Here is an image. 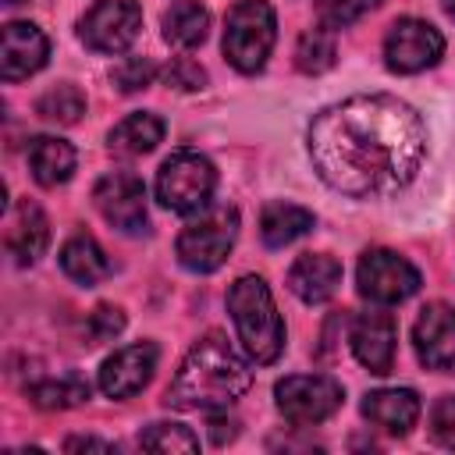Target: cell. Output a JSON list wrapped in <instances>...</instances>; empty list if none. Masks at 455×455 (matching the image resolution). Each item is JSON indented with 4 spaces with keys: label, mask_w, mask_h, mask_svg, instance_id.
<instances>
[{
    "label": "cell",
    "mask_w": 455,
    "mask_h": 455,
    "mask_svg": "<svg viewBox=\"0 0 455 455\" xmlns=\"http://www.w3.org/2000/svg\"><path fill=\"white\" fill-rule=\"evenodd\" d=\"M341 284V263L327 252H306L288 270V288L302 302H327Z\"/></svg>",
    "instance_id": "17"
},
{
    "label": "cell",
    "mask_w": 455,
    "mask_h": 455,
    "mask_svg": "<svg viewBox=\"0 0 455 455\" xmlns=\"http://www.w3.org/2000/svg\"><path fill=\"white\" fill-rule=\"evenodd\" d=\"M217 188L213 164L196 149L171 153L156 171V199L174 213H199Z\"/></svg>",
    "instance_id": "5"
},
{
    "label": "cell",
    "mask_w": 455,
    "mask_h": 455,
    "mask_svg": "<svg viewBox=\"0 0 455 455\" xmlns=\"http://www.w3.org/2000/svg\"><path fill=\"white\" fill-rule=\"evenodd\" d=\"M210 32V11L199 0H178L164 11V39L178 50H192Z\"/></svg>",
    "instance_id": "22"
},
{
    "label": "cell",
    "mask_w": 455,
    "mask_h": 455,
    "mask_svg": "<svg viewBox=\"0 0 455 455\" xmlns=\"http://www.w3.org/2000/svg\"><path fill=\"white\" fill-rule=\"evenodd\" d=\"M444 36L423 18H398L384 36V64L398 75L427 71L441 60Z\"/></svg>",
    "instance_id": "9"
},
{
    "label": "cell",
    "mask_w": 455,
    "mask_h": 455,
    "mask_svg": "<svg viewBox=\"0 0 455 455\" xmlns=\"http://www.w3.org/2000/svg\"><path fill=\"white\" fill-rule=\"evenodd\" d=\"M50 57V43L43 28L32 21H7L0 32V75L4 82H18L36 75Z\"/></svg>",
    "instance_id": "14"
},
{
    "label": "cell",
    "mask_w": 455,
    "mask_h": 455,
    "mask_svg": "<svg viewBox=\"0 0 455 455\" xmlns=\"http://www.w3.org/2000/svg\"><path fill=\"white\" fill-rule=\"evenodd\" d=\"M277 39V14L267 0H238L224 21V57L242 75H252L267 64Z\"/></svg>",
    "instance_id": "4"
},
{
    "label": "cell",
    "mask_w": 455,
    "mask_h": 455,
    "mask_svg": "<svg viewBox=\"0 0 455 455\" xmlns=\"http://www.w3.org/2000/svg\"><path fill=\"white\" fill-rule=\"evenodd\" d=\"M139 444L146 451H171L174 455V451H196L199 437L181 423H153L139 434Z\"/></svg>",
    "instance_id": "27"
},
{
    "label": "cell",
    "mask_w": 455,
    "mask_h": 455,
    "mask_svg": "<svg viewBox=\"0 0 455 455\" xmlns=\"http://www.w3.org/2000/svg\"><path fill=\"white\" fill-rule=\"evenodd\" d=\"M64 451H114V444L100 441V437H68Z\"/></svg>",
    "instance_id": "34"
},
{
    "label": "cell",
    "mask_w": 455,
    "mask_h": 455,
    "mask_svg": "<svg viewBox=\"0 0 455 455\" xmlns=\"http://www.w3.org/2000/svg\"><path fill=\"white\" fill-rule=\"evenodd\" d=\"M235 434H238V419H231V416H210V441L213 444H228V441H235Z\"/></svg>",
    "instance_id": "33"
},
{
    "label": "cell",
    "mask_w": 455,
    "mask_h": 455,
    "mask_svg": "<svg viewBox=\"0 0 455 455\" xmlns=\"http://www.w3.org/2000/svg\"><path fill=\"white\" fill-rule=\"evenodd\" d=\"M249 363L228 345L220 331H210L185 352L164 402L171 409H228L249 391Z\"/></svg>",
    "instance_id": "2"
},
{
    "label": "cell",
    "mask_w": 455,
    "mask_h": 455,
    "mask_svg": "<svg viewBox=\"0 0 455 455\" xmlns=\"http://www.w3.org/2000/svg\"><path fill=\"white\" fill-rule=\"evenodd\" d=\"M274 395H277L281 416L295 427H313V423L331 419L341 409V398H345L341 384L331 380V377H320V373L284 377V380H277Z\"/></svg>",
    "instance_id": "8"
},
{
    "label": "cell",
    "mask_w": 455,
    "mask_h": 455,
    "mask_svg": "<svg viewBox=\"0 0 455 455\" xmlns=\"http://www.w3.org/2000/svg\"><path fill=\"white\" fill-rule=\"evenodd\" d=\"M309 231H313V213L306 206H295V203H270V206H263L259 238L270 249H284V245H291L295 238H302Z\"/></svg>",
    "instance_id": "20"
},
{
    "label": "cell",
    "mask_w": 455,
    "mask_h": 455,
    "mask_svg": "<svg viewBox=\"0 0 455 455\" xmlns=\"http://www.w3.org/2000/svg\"><path fill=\"white\" fill-rule=\"evenodd\" d=\"M92 203H96L100 217L124 235H135L146 228V188L135 174L114 171V174L100 178L92 188Z\"/></svg>",
    "instance_id": "11"
},
{
    "label": "cell",
    "mask_w": 455,
    "mask_h": 455,
    "mask_svg": "<svg viewBox=\"0 0 455 455\" xmlns=\"http://www.w3.org/2000/svg\"><path fill=\"white\" fill-rule=\"evenodd\" d=\"M441 7H444L448 18H455V0H441Z\"/></svg>",
    "instance_id": "35"
},
{
    "label": "cell",
    "mask_w": 455,
    "mask_h": 455,
    "mask_svg": "<svg viewBox=\"0 0 455 455\" xmlns=\"http://www.w3.org/2000/svg\"><path fill=\"white\" fill-rule=\"evenodd\" d=\"M36 114L43 121H53V124H75L85 114V96L71 82H60V85H53V89H46L39 96Z\"/></svg>",
    "instance_id": "26"
},
{
    "label": "cell",
    "mask_w": 455,
    "mask_h": 455,
    "mask_svg": "<svg viewBox=\"0 0 455 455\" xmlns=\"http://www.w3.org/2000/svg\"><path fill=\"white\" fill-rule=\"evenodd\" d=\"M228 309L238 331V341L252 363H274L284 348V323L277 316L274 295L263 277L245 274L228 288Z\"/></svg>",
    "instance_id": "3"
},
{
    "label": "cell",
    "mask_w": 455,
    "mask_h": 455,
    "mask_svg": "<svg viewBox=\"0 0 455 455\" xmlns=\"http://www.w3.org/2000/svg\"><path fill=\"white\" fill-rule=\"evenodd\" d=\"M412 345L427 370L455 373V309L444 302L423 306L412 327Z\"/></svg>",
    "instance_id": "12"
},
{
    "label": "cell",
    "mask_w": 455,
    "mask_h": 455,
    "mask_svg": "<svg viewBox=\"0 0 455 455\" xmlns=\"http://www.w3.org/2000/svg\"><path fill=\"white\" fill-rule=\"evenodd\" d=\"M156 359H160V352L153 341H135V345L117 348L100 366V391L107 398H128V395L142 391L156 370Z\"/></svg>",
    "instance_id": "13"
},
{
    "label": "cell",
    "mask_w": 455,
    "mask_h": 455,
    "mask_svg": "<svg viewBox=\"0 0 455 455\" xmlns=\"http://www.w3.org/2000/svg\"><path fill=\"white\" fill-rule=\"evenodd\" d=\"M4 4H21V0H4Z\"/></svg>",
    "instance_id": "36"
},
{
    "label": "cell",
    "mask_w": 455,
    "mask_h": 455,
    "mask_svg": "<svg viewBox=\"0 0 455 455\" xmlns=\"http://www.w3.org/2000/svg\"><path fill=\"white\" fill-rule=\"evenodd\" d=\"M160 139H164V121L156 114L139 110V114H128L121 124H114L110 149L124 156H142V153H153Z\"/></svg>",
    "instance_id": "23"
},
{
    "label": "cell",
    "mask_w": 455,
    "mask_h": 455,
    "mask_svg": "<svg viewBox=\"0 0 455 455\" xmlns=\"http://www.w3.org/2000/svg\"><path fill=\"white\" fill-rule=\"evenodd\" d=\"M46 242H50V224H46L43 210L28 199H18L7 210V231H4L7 252L25 267V263H36L43 256Z\"/></svg>",
    "instance_id": "16"
},
{
    "label": "cell",
    "mask_w": 455,
    "mask_h": 455,
    "mask_svg": "<svg viewBox=\"0 0 455 455\" xmlns=\"http://www.w3.org/2000/svg\"><path fill=\"white\" fill-rule=\"evenodd\" d=\"M142 28V7L135 0H100L82 21L78 36L96 53H124Z\"/></svg>",
    "instance_id": "10"
},
{
    "label": "cell",
    "mask_w": 455,
    "mask_h": 455,
    "mask_svg": "<svg viewBox=\"0 0 455 455\" xmlns=\"http://www.w3.org/2000/svg\"><path fill=\"white\" fill-rule=\"evenodd\" d=\"M430 437L441 448H455V395H441L430 409Z\"/></svg>",
    "instance_id": "31"
},
{
    "label": "cell",
    "mask_w": 455,
    "mask_h": 455,
    "mask_svg": "<svg viewBox=\"0 0 455 455\" xmlns=\"http://www.w3.org/2000/svg\"><path fill=\"white\" fill-rule=\"evenodd\" d=\"M338 60V43H334V32L327 25H316V28H306L295 43V68L306 71V75H323L327 68H334Z\"/></svg>",
    "instance_id": "24"
},
{
    "label": "cell",
    "mask_w": 455,
    "mask_h": 455,
    "mask_svg": "<svg viewBox=\"0 0 455 455\" xmlns=\"http://www.w3.org/2000/svg\"><path fill=\"white\" fill-rule=\"evenodd\" d=\"M395 348H398V327L387 313H359L352 323V352L355 359L384 377L395 370Z\"/></svg>",
    "instance_id": "15"
},
{
    "label": "cell",
    "mask_w": 455,
    "mask_h": 455,
    "mask_svg": "<svg viewBox=\"0 0 455 455\" xmlns=\"http://www.w3.org/2000/svg\"><path fill=\"white\" fill-rule=\"evenodd\" d=\"M380 0H316V14L327 28H345L352 21H359L363 14H370Z\"/></svg>",
    "instance_id": "28"
},
{
    "label": "cell",
    "mask_w": 455,
    "mask_h": 455,
    "mask_svg": "<svg viewBox=\"0 0 455 455\" xmlns=\"http://www.w3.org/2000/svg\"><path fill=\"white\" fill-rule=\"evenodd\" d=\"M235 238H238V213H235V206H213L210 213H203L199 220H192L178 235L174 252H178L181 267H188L196 274H213L228 259Z\"/></svg>",
    "instance_id": "6"
},
{
    "label": "cell",
    "mask_w": 455,
    "mask_h": 455,
    "mask_svg": "<svg viewBox=\"0 0 455 455\" xmlns=\"http://www.w3.org/2000/svg\"><path fill=\"white\" fill-rule=\"evenodd\" d=\"M355 284L363 299L377 306H395L419 291V270L391 249H366L355 267Z\"/></svg>",
    "instance_id": "7"
},
{
    "label": "cell",
    "mask_w": 455,
    "mask_h": 455,
    "mask_svg": "<svg viewBox=\"0 0 455 455\" xmlns=\"http://www.w3.org/2000/svg\"><path fill=\"white\" fill-rule=\"evenodd\" d=\"M363 416L387 434H409L419 419V398L409 387H380L363 398Z\"/></svg>",
    "instance_id": "18"
},
{
    "label": "cell",
    "mask_w": 455,
    "mask_h": 455,
    "mask_svg": "<svg viewBox=\"0 0 455 455\" xmlns=\"http://www.w3.org/2000/svg\"><path fill=\"white\" fill-rule=\"evenodd\" d=\"M124 331V313L117 306H96L85 320V338L89 345H100V341H110Z\"/></svg>",
    "instance_id": "30"
},
{
    "label": "cell",
    "mask_w": 455,
    "mask_h": 455,
    "mask_svg": "<svg viewBox=\"0 0 455 455\" xmlns=\"http://www.w3.org/2000/svg\"><path fill=\"white\" fill-rule=\"evenodd\" d=\"M316 174L341 196L380 199L402 192L427 156L423 117L398 96L363 92L323 107L306 132Z\"/></svg>",
    "instance_id": "1"
},
{
    "label": "cell",
    "mask_w": 455,
    "mask_h": 455,
    "mask_svg": "<svg viewBox=\"0 0 455 455\" xmlns=\"http://www.w3.org/2000/svg\"><path fill=\"white\" fill-rule=\"evenodd\" d=\"M60 270L78 284H96L110 274V259H107V252L100 249L96 238L75 235L60 245Z\"/></svg>",
    "instance_id": "21"
},
{
    "label": "cell",
    "mask_w": 455,
    "mask_h": 455,
    "mask_svg": "<svg viewBox=\"0 0 455 455\" xmlns=\"http://www.w3.org/2000/svg\"><path fill=\"white\" fill-rule=\"evenodd\" d=\"M153 78H156V68H153V60H146V57H128V60H121V64L110 71V82H114L121 92H139V89H146Z\"/></svg>",
    "instance_id": "29"
},
{
    "label": "cell",
    "mask_w": 455,
    "mask_h": 455,
    "mask_svg": "<svg viewBox=\"0 0 455 455\" xmlns=\"http://www.w3.org/2000/svg\"><path fill=\"white\" fill-rule=\"evenodd\" d=\"M164 78H167V85H174V89H199V85L206 82V71H203L196 60L178 57V60H171V68L164 71Z\"/></svg>",
    "instance_id": "32"
},
{
    "label": "cell",
    "mask_w": 455,
    "mask_h": 455,
    "mask_svg": "<svg viewBox=\"0 0 455 455\" xmlns=\"http://www.w3.org/2000/svg\"><path fill=\"white\" fill-rule=\"evenodd\" d=\"M28 395L39 409H75L89 398V384L78 373H64V377H50V380L36 384Z\"/></svg>",
    "instance_id": "25"
},
{
    "label": "cell",
    "mask_w": 455,
    "mask_h": 455,
    "mask_svg": "<svg viewBox=\"0 0 455 455\" xmlns=\"http://www.w3.org/2000/svg\"><path fill=\"white\" fill-rule=\"evenodd\" d=\"M75 149L57 135H39L28 142V171L43 188H57L75 174Z\"/></svg>",
    "instance_id": "19"
}]
</instances>
